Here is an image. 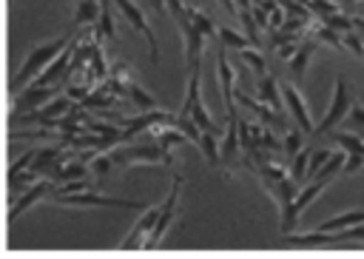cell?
<instances>
[{"mask_svg":"<svg viewBox=\"0 0 364 259\" xmlns=\"http://www.w3.org/2000/svg\"><path fill=\"white\" fill-rule=\"evenodd\" d=\"M199 77H202V63L188 68V94H185V102L179 108V114H188L196 120V125L202 131H210V134H219V122H213V117L208 114L205 102H202V91H199Z\"/></svg>","mask_w":364,"mask_h":259,"instance_id":"7a4b0ae2","label":"cell"},{"mask_svg":"<svg viewBox=\"0 0 364 259\" xmlns=\"http://www.w3.org/2000/svg\"><path fill=\"white\" fill-rule=\"evenodd\" d=\"M313 51H316V40H304V43H299L296 54H293V57L287 60V63H290V74H293L296 85H299V83L304 80V74H307V63H310Z\"/></svg>","mask_w":364,"mask_h":259,"instance_id":"d6986e66","label":"cell"},{"mask_svg":"<svg viewBox=\"0 0 364 259\" xmlns=\"http://www.w3.org/2000/svg\"><path fill=\"white\" fill-rule=\"evenodd\" d=\"M85 131H94V134H102V137H111L117 142H122V131L117 125H105V122H97V120H85Z\"/></svg>","mask_w":364,"mask_h":259,"instance_id":"d6a6232c","label":"cell"},{"mask_svg":"<svg viewBox=\"0 0 364 259\" xmlns=\"http://www.w3.org/2000/svg\"><path fill=\"white\" fill-rule=\"evenodd\" d=\"M63 157H65V154H63V148H60V145L37 148V157H34V162H31V171H34L37 176H51V174H54V168H57V162H60Z\"/></svg>","mask_w":364,"mask_h":259,"instance_id":"ac0fdd59","label":"cell"},{"mask_svg":"<svg viewBox=\"0 0 364 259\" xmlns=\"http://www.w3.org/2000/svg\"><path fill=\"white\" fill-rule=\"evenodd\" d=\"M364 222V211H347V213H338V216H330L318 225V231H327V233H338L344 228H353V225H361Z\"/></svg>","mask_w":364,"mask_h":259,"instance_id":"7402d4cb","label":"cell"},{"mask_svg":"<svg viewBox=\"0 0 364 259\" xmlns=\"http://www.w3.org/2000/svg\"><path fill=\"white\" fill-rule=\"evenodd\" d=\"M80 105H82V108H97V111H100V108H111V105H114V97L105 94V91H91L85 100H80Z\"/></svg>","mask_w":364,"mask_h":259,"instance_id":"1f68e13d","label":"cell"},{"mask_svg":"<svg viewBox=\"0 0 364 259\" xmlns=\"http://www.w3.org/2000/svg\"><path fill=\"white\" fill-rule=\"evenodd\" d=\"M57 191V182L51 179V176H40L34 185H28L26 191H23V196H17V199H11V211H9V222H17L20 219V213H26L34 202H40L43 196H48V194H54Z\"/></svg>","mask_w":364,"mask_h":259,"instance_id":"30bf717a","label":"cell"},{"mask_svg":"<svg viewBox=\"0 0 364 259\" xmlns=\"http://www.w3.org/2000/svg\"><path fill=\"white\" fill-rule=\"evenodd\" d=\"M361 171H364V168H361Z\"/></svg>","mask_w":364,"mask_h":259,"instance_id":"ee69618b","label":"cell"},{"mask_svg":"<svg viewBox=\"0 0 364 259\" xmlns=\"http://www.w3.org/2000/svg\"><path fill=\"white\" fill-rule=\"evenodd\" d=\"M148 9H154L156 14H165L168 11V0H148Z\"/></svg>","mask_w":364,"mask_h":259,"instance_id":"f35d334b","label":"cell"},{"mask_svg":"<svg viewBox=\"0 0 364 259\" xmlns=\"http://www.w3.org/2000/svg\"><path fill=\"white\" fill-rule=\"evenodd\" d=\"M108 154H111L117 168H128L131 162H148V165H156V162L171 165L173 162V157L165 145H119Z\"/></svg>","mask_w":364,"mask_h":259,"instance_id":"5b68a950","label":"cell"},{"mask_svg":"<svg viewBox=\"0 0 364 259\" xmlns=\"http://www.w3.org/2000/svg\"><path fill=\"white\" fill-rule=\"evenodd\" d=\"M310 154H313V148H301L296 157H293V162H290V176L301 185V179H307V168H310Z\"/></svg>","mask_w":364,"mask_h":259,"instance_id":"cb8c5ba5","label":"cell"},{"mask_svg":"<svg viewBox=\"0 0 364 259\" xmlns=\"http://www.w3.org/2000/svg\"><path fill=\"white\" fill-rule=\"evenodd\" d=\"M188 14H191V20H193V26L210 40V37H219V26L205 14V11H199V9H188Z\"/></svg>","mask_w":364,"mask_h":259,"instance_id":"83f0119b","label":"cell"},{"mask_svg":"<svg viewBox=\"0 0 364 259\" xmlns=\"http://www.w3.org/2000/svg\"><path fill=\"white\" fill-rule=\"evenodd\" d=\"M111 168H117L114 159H111V154H100V157L91 159V174H94L97 179H105V176L111 174Z\"/></svg>","mask_w":364,"mask_h":259,"instance_id":"e575fe53","label":"cell"},{"mask_svg":"<svg viewBox=\"0 0 364 259\" xmlns=\"http://www.w3.org/2000/svg\"><path fill=\"white\" fill-rule=\"evenodd\" d=\"M333 157V151H327V148H316L313 154H310V168H307V179H316V174L324 168V162Z\"/></svg>","mask_w":364,"mask_h":259,"instance_id":"836d02e7","label":"cell"},{"mask_svg":"<svg viewBox=\"0 0 364 259\" xmlns=\"http://www.w3.org/2000/svg\"><path fill=\"white\" fill-rule=\"evenodd\" d=\"M350 108H353V102H350V88H347V80L338 74L336 77V88H333V100H330V105H327V111H324V117H321V122L313 128V139H318V137H327L347 114H350Z\"/></svg>","mask_w":364,"mask_h":259,"instance_id":"3957f363","label":"cell"},{"mask_svg":"<svg viewBox=\"0 0 364 259\" xmlns=\"http://www.w3.org/2000/svg\"><path fill=\"white\" fill-rule=\"evenodd\" d=\"M57 91H60V85H26L23 94L11 105V117L26 114V111H34V108H43L46 102H51L57 97Z\"/></svg>","mask_w":364,"mask_h":259,"instance_id":"7c38bea8","label":"cell"},{"mask_svg":"<svg viewBox=\"0 0 364 259\" xmlns=\"http://www.w3.org/2000/svg\"><path fill=\"white\" fill-rule=\"evenodd\" d=\"M355 6H358V14L364 17V0H361V3H355Z\"/></svg>","mask_w":364,"mask_h":259,"instance_id":"b9f144b4","label":"cell"},{"mask_svg":"<svg viewBox=\"0 0 364 259\" xmlns=\"http://www.w3.org/2000/svg\"><path fill=\"white\" fill-rule=\"evenodd\" d=\"M219 3H222V6L228 9V11H233V14H239V6H236V0H219Z\"/></svg>","mask_w":364,"mask_h":259,"instance_id":"ab89813d","label":"cell"},{"mask_svg":"<svg viewBox=\"0 0 364 259\" xmlns=\"http://www.w3.org/2000/svg\"><path fill=\"white\" fill-rule=\"evenodd\" d=\"M216 71H219V85H222V100H225V114L236 117V74L228 63V46L222 43L216 51Z\"/></svg>","mask_w":364,"mask_h":259,"instance_id":"9c48e42d","label":"cell"},{"mask_svg":"<svg viewBox=\"0 0 364 259\" xmlns=\"http://www.w3.org/2000/svg\"><path fill=\"white\" fill-rule=\"evenodd\" d=\"M256 91H259V100H262V102H267L270 108H276V111L282 114V108H284V94H282V85H279L276 74H259Z\"/></svg>","mask_w":364,"mask_h":259,"instance_id":"2e32d148","label":"cell"},{"mask_svg":"<svg viewBox=\"0 0 364 259\" xmlns=\"http://www.w3.org/2000/svg\"><path fill=\"white\" fill-rule=\"evenodd\" d=\"M341 40H344V46L355 54V57H361L364 60V43H361V31H344L341 34Z\"/></svg>","mask_w":364,"mask_h":259,"instance_id":"8d00e7d4","label":"cell"},{"mask_svg":"<svg viewBox=\"0 0 364 259\" xmlns=\"http://www.w3.org/2000/svg\"><path fill=\"white\" fill-rule=\"evenodd\" d=\"M85 174H88V168H85V159L68 162V157H63V159L57 162V168H54L51 179H54L57 185H63V182H71V179H85Z\"/></svg>","mask_w":364,"mask_h":259,"instance_id":"ffe728a7","label":"cell"},{"mask_svg":"<svg viewBox=\"0 0 364 259\" xmlns=\"http://www.w3.org/2000/svg\"><path fill=\"white\" fill-rule=\"evenodd\" d=\"M162 120H173V114H165V111H142L139 117H131V120H125V117H119L117 120V125H122V142H128V139H134L139 131H145V128H151L154 122H162Z\"/></svg>","mask_w":364,"mask_h":259,"instance_id":"9a60e30c","label":"cell"},{"mask_svg":"<svg viewBox=\"0 0 364 259\" xmlns=\"http://www.w3.org/2000/svg\"><path fill=\"white\" fill-rule=\"evenodd\" d=\"M327 185H330V179H310V185H304V188L296 194V199H293L287 208H282V225H279L282 236H287V233L296 228V219L301 216V211H304Z\"/></svg>","mask_w":364,"mask_h":259,"instance_id":"8992f818","label":"cell"},{"mask_svg":"<svg viewBox=\"0 0 364 259\" xmlns=\"http://www.w3.org/2000/svg\"><path fill=\"white\" fill-rule=\"evenodd\" d=\"M321 23L330 26V28H336V31H353V28H355V17H347V14H341V11H333V14L321 17Z\"/></svg>","mask_w":364,"mask_h":259,"instance_id":"f546056e","label":"cell"},{"mask_svg":"<svg viewBox=\"0 0 364 259\" xmlns=\"http://www.w3.org/2000/svg\"><path fill=\"white\" fill-rule=\"evenodd\" d=\"M344 162H347V151H344V148H341V151H333V157L324 162V168L316 174V179H333L336 174H341Z\"/></svg>","mask_w":364,"mask_h":259,"instance_id":"4316f807","label":"cell"},{"mask_svg":"<svg viewBox=\"0 0 364 259\" xmlns=\"http://www.w3.org/2000/svg\"><path fill=\"white\" fill-rule=\"evenodd\" d=\"M114 0H102V11H100V20L94 23L97 28V40H114L117 37V26H114V9H111Z\"/></svg>","mask_w":364,"mask_h":259,"instance_id":"603a6c76","label":"cell"},{"mask_svg":"<svg viewBox=\"0 0 364 259\" xmlns=\"http://www.w3.org/2000/svg\"><path fill=\"white\" fill-rule=\"evenodd\" d=\"M114 6L122 11V17L145 37V43H148V54H151V63L156 65L159 63V46H156V37H154V31H151V26H148V20H145V11L134 3V0H114Z\"/></svg>","mask_w":364,"mask_h":259,"instance_id":"ba28073f","label":"cell"},{"mask_svg":"<svg viewBox=\"0 0 364 259\" xmlns=\"http://www.w3.org/2000/svg\"><path fill=\"white\" fill-rule=\"evenodd\" d=\"M236 100H239L247 111H253V114L259 117V122H264V125H282V122H284V114H279L276 108H270V105L262 102V100H250V94H245V91H236Z\"/></svg>","mask_w":364,"mask_h":259,"instance_id":"e0dca14e","label":"cell"},{"mask_svg":"<svg viewBox=\"0 0 364 259\" xmlns=\"http://www.w3.org/2000/svg\"><path fill=\"white\" fill-rule=\"evenodd\" d=\"M282 94H284V105H287V111H290V117L296 120V125L304 131V134H313V120H310V111H307V105H304V97H301V91L293 85V83H282Z\"/></svg>","mask_w":364,"mask_h":259,"instance_id":"5bb4252c","label":"cell"},{"mask_svg":"<svg viewBox=\"0 0 364 259\" xmlns=\"http://www.w3.org/2000/svg\"><path fill=\"white\" fill-rule=\"evenodd\" d=\"M350 120L364 128V105H353V108H350Z\"/></svg>","mask_w":364,"mask_h":259,"instance_id":"74e56055","label":"cell"},{"mask_svg":"<svg viewBox=\"0 0 364 259\" xmlns=\"http://www.w3.org/2000/svg\"><path fill=\"white\" fill-rule=\"evenodd\" d=\"M219 43H225L228 48H236V51L253 46L247 34H239V31H233V28H228V26H219Z\"/></svg>","mask_w":364,"mask_h":259,"instance_id":"484cf974","label":"cell"},{"mask_svg":"<svg viewBox=\"0 0 364 259\" xmlns=\"http://www.w3.org/2000/svg\"><path fill=\"white\" fill-rule=\"evenodd\" d=\"M159 213H162V205H154V208H145V213L136 219V225L131 228V233L119 242V248L122 250H134V248H142L145 245V239L151 236V231H154V225L159 222Z\"/></svg>","mask_w":364,"mask_h":259,"instance_id":"4fadbf2b","label":"cell"},{"mask_svg":"<svg viewBox=\"0 0 364 259\" xmlns=\"http://www.w3.org/2000/svg\"><path fill=\"white\" fill-rule=\"evenodd\" d=\"M54 199L60 205H71V208H122V211H145L142 202L136 199H119V196H102L97 191H77V194H54Z\"/></svg>","mask_w":364,"mask_h":259,"instance_id":"277c9868","label":"cell"},{"mask_svg":"<svg viewBox=\"0 0 364 259\" xmlns=\"http://www.w3.org/2000/svg\"><path fill=\"white\" fill-rule=\"evenodd\" d=\"M239 17H242V26H245V34L250 37V43H253V46H259V23H256L253 11L242 9V11H239Z\"/></svg>","mask_w":364,"mask_h":259,"instance_id":"d590c367","label":"cell"},{"mask_svg":"<svg viewBox=\"0 0 364 259\" xmlns=\"http://www.w3.org/2000/svg\"><path fill=\"white\" fill-rule=\"evenodd\" d=\"M282 142H284V148H282V151H284V154L293 159V157H296V154L304 148V131L296 125V128H290V131L284 134V139H282Z\"/></svg>","mask_w":364,"mask_h":259,"instance_id":"f1b7e54d","label":"cell"},{"mask_svg":"<svg viewBox=\"0 0 364 259\" xmlns=\"http://www.w3.org/2000/svg\"><path fill=\"white\" fill-rule=\"evenodd\" d=\"M358 3H361V0H358Z\"/></svg>","mask_w":364,"mask_h":259,"instance_id":"7bdbcfd3","label":"cell"},{"mask_svg":"<svg viewBox=\"0 0 364 259\" xmlns=\"http://www.w3.org/2000/svg\"><path fill=\"white\" fill-rule=\"evenodd\" d=\"M80 31H65V34H60V37H54V40H48V43H43V46H37V48H31L28 51V57H26V63H23V68L17 71V77L11 80V91H17V88H26V85H31L34 83V77H40L68 46H71V40L77 37Z\"/></svg>","mask_w":364,"mask_h":259,"instance_id":"6da1fadb","label":"cell"},{"mask_svg":"<svg viewBox=\"0 0 364 259\" xmlns=\"http://www.w3.org/2000/svg\"><path fill=\"white\" fill-rule=\"evenodd\" d=\"M100 11H102V0H80L77 11H74V20H71V28L94 26L100 20Z\"/></svg>","mask_w":364,"mask_h":259,"instance_id":"44dd1931","label":"cell"},{"mask_svg":"<svg viewBox=\"0 0 364 259\" xmlns=\"http://www.w3.org/2000/svg\"><path fill=\"white\" fill-rule=\"evenodd\" d=\"M171 17L176 20V26H179V31H182L188 68L199 65V63H202V48H205V40H208V37L193 26V20H191V14H188V6H185V9H179V11H176V14H171Z\"/></svg>","mask_w":364,"mask_h":259,"instance_id":"52a82bcc","label":"cell"},{"mask_svg":"<svg viewBox=\"0 0 364 259\" xmlns=\"http://www.w3.org/2000/svg\"><path fill=\"white\" fill-rule=\"evenodd\" d=\"M333 3H344V6H353V3H358V0H333Z\"/></svg>","mask_w":364,"mask_h":259,"instance_id":"60d3db41","label":"cell"},{"mask_svg":"<svg viewBox=\"0 0 364 259\" xmlns=\"http://www.w3.org/2000/svg\"><path fill=\"white\" fill-rule=\"evenodd\" d=\"M330 139L336 145H341L347 154H361L364 157V139L355 137V134H341V131H330Z\"/></svg>","mask_w":364,"mask_h":259,"instance_id":"d4e9b609","label":"cell"},{"mask_svg":"<svg viewBox=\"0 0 364 259\" xmlns=\"http://www.w3.org/2000/svg\"><path fill=\"white\" fill-rule=\"evenodd\" d=\"M239 54H242V60L250 65V71H253V74H267V63H264V57H262L256 48H250V46H247V48H242Z\"/></svg>","mask_w":364,"mask_h":259,"instance_id":"4dcf8cb0","label":"cell"},{"mask_svg":"<svg viewBox=\"0 0 364 259\" xmlns=\"http://www.w3.org/2000/svg\"><path fill=\"white\" fill-rule=\"evenodd\" d=\"M179 191H182V176L176 174L173 176V182H171V191H168V199L162 202V213H159V222L154 225V231H151V236L145 239V245L142 248H156V242L165 236V231H168V225L173 222V213H176V202H179Z\"/></svg>","mask_w":364,"mask_h":259,"instance_id":"8fae6325","label":"cell"}]
</instances>
